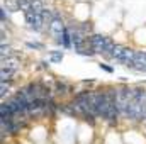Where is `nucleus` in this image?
<instances>
[{
	"instance_id": "f03ea898",
	"label": "nucleus",
	"mask_w": 146,
	"mask_h": 144,
	"mask_svg": "<svg viewBox=\"0 0 146 144\" xmlns=\"http://www.w3.org/2000/svg\"><path fill=\"white\" fill-rule=\"evenodd\" d=\"M134 49L131 48H122V46H115L112 51V58L117 59L119 63H124L126 66H133V59H134Z\"/></svg>"
},
{
	"instance_id": "0eeeda50",
	"label": "nucleus",
	"mask_w": 146,
	"mask_h": 144,
	"mask_svg": "<svg viewBox=\"0 0 146 144\" xmlns=\"http://www.w3.org/2000/svg\"><path fill=\"white\" fill-rule=\"evenodd\" d=\"M66 90H68V87H66L65 83L56 81V93H66Z\"/></svg>"
},
{
	"instance_id": "20e7f679",
	"label": "nucleus",
	"mask_w": 146,
	"mask_h": 144,
	"mask_svg": "<svg viewBox=\"0 0 146 144\" xmlns=\"http://www.w3.org/2000/svg\"><path fill=\"white\" fill-rule=\"evenodd\" d=\"M63 44V48H72L73 41H72V32H70V27H65V32H63V37L60 41Z\"/></svg>"
},
{
	"instance_id": "9d476101",
	"label": "nucleus",
	"mask_w": 146,
	"mask_h": 144,
	"mask_svg": "<svg viewBox=\"0 0 146 144\" xmlns=\"http://www.w3.org/2000/svg\"><path fill=\"white\" fill-rule=\"evenodd\" d=\"M100 68H102V70H106V71H109V73H112V68L107 66V65H100Z\"/></svg>"
},
{
	"instance_id": "423d86ee",
	"label": "nucleus",
	"mask_w": 146,
	"mask_h": 144,
	"mask_svg": "<svg viewBox=\"0 0 146 144\" xmlns=\"http://www.w3.org/2000/svg\"><path fill=\"white\" fill-rule=\"evenodd\" d=\"M17 2H19V9L24 12H27L33 7V0H17Z\"/></svg>"
},
{
	"instance_id": "1a4fd4ad",
	"label": "nucleus",
	"mask_w": 146,
	"mask_h": 144,
	"mask_svg": "<svg viewBox=\"0 0 146 144\" xmlns=\"http://www.w3.org/2000/svg\"><path fill=\"white\" fill-rule=\"evenodd\" d=\"M7 90H9V83H7V81H2V92H0V95H2V98L5 97V93H7Z\"/></svg>"
},
{
	"instance_id": "39448f33",
	"label": "nucleus",
	"mask_w": 146,
	"mask_h": 144,
	"mask_svg": "<svg viewBox=\"0 0 146 144\" xmlns=\"http://www.w3.org/2000/svg\"><path fill=\"white\" fill-rule=\"evenodd\" d=\"M3 9H9L10 12L21 10V9H19V2H17V0H5V2H3Z\"/></svg>"
},
{
	"instance_id": "6e6552de",
	"label": "nucleus",
	"mask_w": 146,
	"mask_h": 144,
	"mask_svg": "<svg viewBox=\"0 0 146 144\" xmlns=\"http://www.w3.org/2000/svg\"><path fill=\"white\" fill-rule=\"evenodd\" d=\"M61 59H63V53H58V51L51 53V61H61Z\"/></svg>"
},
{
	"instance_id": "7ed1b4c3",
	"label": "nucleus",
	"mask_w": 146,
	"mask_h": 144,
	"mask_svg": "<svg viewBox=\"0 0 146 144\" xmlns=\"http://www.w3.org/2000/svg\"><path fill=\"white\" fill-rule=\"evenodd\" d=\"M65 27H66V26L61 22V19H54V20H51V22H49V32L56 37L58 41H61L63 32H65Z\"/></svg>"
},
{
	"instance_id": "f257e3e1",
	"label": "nucleus",
	"mask_w": 146,
	"mask_h": 144,
	"mask_svg": "<svg viewBox=\"0 0 146 144\" xmlns=\"http://www.w3.org/2000/svg\"><path fill=\"white\" fill-rule=\"evenodd\" d=\"M87 41H88V44L94 48V51H95V53H100V54H109V56H112V51H114L115 44H114V41H112L110 37L100 36V34H94V36L88 37Z\"/></svg>"
}]
</instances>
